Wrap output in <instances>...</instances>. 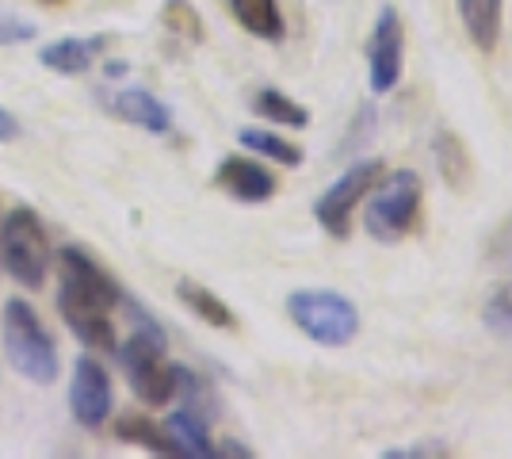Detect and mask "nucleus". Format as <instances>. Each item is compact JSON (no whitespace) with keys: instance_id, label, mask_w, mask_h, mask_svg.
I'll return each mask as SVG.
<instances>
[{"instance_id":"obj_17","label":"nucleus","mask_w":512,"mask_h":459,"mask_svg":"<svg viewBox=\"0 0 512 459\" xmlns=\"http://www.w3.org/2000/svg\"><path fill=\"white\" fill-rule=\"evenodd\" d=\"M253 111L264 115V119H272V123H279V127H291V131H302L310 123V111L302 108L299 100L283 96L279 88H260L253 96Z\"/></svg>"},{"instance_id":"obj_22","label":"nucleus","mask_w":512,"mask_h":459,"mask_svg":"<svg viewBox=\"0 0 512 459\" xmlns=\"http://www.w3.org/2000/svg\"><path fill=\"white\" fill-rule=\"evenodd\" d=\"M482 322H486L493 333H505V337H512V287H501L490 303H486V310H482Z\"/></svg>"},{"instance_id":"obj_6","label":"nucleus","mask_w":512,"mask_h":459,"mask_svg":"<svg viewBox=\"0 0 512 459\" xmlns=\"http://www.w3.org/2000/svg\"><path fill=\"white\" fill-rule=\"evenodd\" d=\"M0 261L8 276L23 287H43L46 268H50V238H46L43 219L31 207H16L0 222Z\"/></svg>"},{"instance_id":"obj_26","label":"nucleus","mask_w":512,"mask_h":459,"mask_svg":"<svg viewBox=\"0 0 512 459\" xmlns=\"http://www.w3.org/2000/svg\"><path fill=\"white\" fill-rule=\"evenodd\" d=\"M12 138H20V123L12 119V111L0 108V142H12Z\"/></svg>"},{"instance_id":"obj_27","label":"nucleus","mask_w":512,"mask_h":459,"mask_svg":"<svg viewBox=\"0 0 512 459\" xmlns=\"http://www.w3.org/2000/svg\"><path fill=\"white\" fill-rule=\"evenodd\" d=\"M119 73H127V62H111L107 66V77H119Z\"/></svg>"},{"instance_id":"obj_9","label":"nucleus","mask_w":512,"mask_h":459,"mask_svg":"<svg viewBox=\"0 0 512 459\" xmlns=\"http://www.w3.org/2000/svg\"><path fill=\"white\" fill-rule=\"evenodd\" d=\"M115 406V394H111V375L104 372L100 360L81 356L77 368H73V383H69V410L77 417V425L85 429H100Z\"/></svg>"},{"instance_id":"obj_10","label":"nucleus","mask_w":512,"mask_h":459,"mask_svg":"<svg viewBox=\"0 0 512 459\" xmlns=\"http://www.w3.org/2000/svg\"><path fill=\"white\" fill-rule=\"evenodd\" d=\"M214 184L241 203H264V199L276 196V176L249 157H226L214 173Z\"/></svg>"},{"instance_id":"obj_24","label":"nucleus","mask_w":512,"mask_h":459,"mask_svg":"<svg viewBox=\"0 0 512 459\" xmlns=\"http://www.w3.org/2000/svg\"><path fill=\"white\" fill-rule=\"evenodd\" d=\"M35 39V23L20 20V16H0V46L31 43Z\"/></svg>"},{"instance_id":"obj_7","label":"nucleus","mask_w":512,"mask_h":459,"mask_svg":"<svg viewBox=\"0 0 512 459\" xmlns=\"http://www.w3.org/2000/svg\"><path fill=\"white\" fill-rule=\"evenodd\" d=\"M379 176H383V161H356V165H348V169L321 192V199L314 203V219L325 226L329 238H337V241L348 238V230H352V211H356L363 203V196L379 184Z\"/></svg>"},{"instance_id":"obj_16","label":"nucleus","mask_w":512,"mask_h":459,"mask_svg":"<svg viewBox=\"0 0 512 459\" xmlns=\"http://www.w3.org/2000/svg\"><path fill=\"white\" fill-rule=\"evenodd\" d=\"M176 295H180V303L188 306L199 322H207V326H214V329H237V314L214 295L211 287L195 284V280H180V284H176Z\"/></svg>"},{"instance_id":"obj_11","label":"nucleus","mask_w":512,"mask_h":459,"mask_svg":"<svg viewBox=\"0 0 512 459\" xmlns=\"http://www.w3.org/2000/svg\"><path fill=\"white\" fill-rule=\"evenodd\" d=\"M111 108H115L119 119H127V123H134V127H142V131L150 134H169L172 127V111L146 88H123L111 100Z\"/></svg>"},{"instance_id":"obj_8","label":"nucleus","mask_w":512,"mask_h":459,"mask_svg":"<svg viewBox=\"0 0 512 459\" xmlns=\"http://www.w3.org/2000/svg\"><path fill=\"white\" fill-rule=\"evenodd\" d=\"M402 66H406V27L398 8L386 4L375 16L371 27V43H367V73H371V92H390L402 81Z\"/></svg>"},{"instance_id":"obj_28","label":"nucleus","mask_w":512,"mask_h":459,"mask_svg":"<svg viewBox=\"0 0 512 459\" xmlns=\"http://www.w3.org/2000/svg\"><path fill=\"white\" fill-rule=\"evenodd\" d=\"M0 222H4V219H0Z\"/></svg>"},{"instance_id":"obj_21","label":"nucleus","mask_w":512,"mask_h":459,"mask_svg":"<svg viewBox=\"0 0 512 459\" xmlns=\"http://www.w3.org/2000/svg\"><path fill=\"white\" fill-rule=\"evenodd\" d=\"M161 23L169 27L172 35H180L184 43H203V35H207L192 0H165V8H161Z\"/></svg>"},{"instance_id":"obj_19","label":"nucleus","mask_w":512,"mask_h":459,"mask_svg":"<svg viewBox=\"0 0 512 459\" xmlns=\"http://www.w3.org/2000/svg\"><path fill=\"white\" fill-rule=\"evenodd\" d=\"M115 433L130 444H142L146 452H157V456H176V448H172V440L165 429H157L153 425V417H142V414H127L119 425H115Z\"/></svg>"},{"instance_id":"obj_15","label":"nucleus","mask_w":512,"mask_h":459,"mask_svg":"<svg viewBox=\"0 0 512 459\" xmlns=\"http://www.w3.org/2000/svg\"><path fill=\"white\" fill-rule=\"evenodd\" d=\"M165 433H169L172 448H176V456H188V459H211L218 456V448H214L211 433H207V421L192 410H180V414H172L165 421Z\"/></svg>"},{"instance_id":"obj_23","label":"nucleus","mask_w":512,"mask_h":459,"mask_svg":"<svg viewBox=\"0 0 512 459\" xmlns=\"http://www.w3.org/2000/svg\"><path fill=\"white\" fill-rule=\"evenodd\" d=\"M486 257H490L493 264H501V268H512V219H505L497 230H493Z\"/></svg>"},{"instance_id":"obj_20","label":"nucleus","mask_w":512,"mask_h":459,"mask_svg":"<svg viewBox=\"0 0 512 459\" xmlns=\"http://www.w3.org/2000/svg\"><path fill=\"white\" fill-rule=\"evenodd\" d=\"M436 161H440V173L451 188H463L470 180V153L463 150V142L455 134H440L436 138Z\"/></svg>"},{"instance_id":"obj_1","label":"nucleus","mask_w":512,"mask_h":459,"mask_svg":"<svg viewBox=\"0 0 512 459\" xmlns=\"http://www.w3.org/2000/svg\"><path fill=\"white\" fill-rule=\"evenodd\" d=\"M62 318L73 329V337L92 352H115V322L111 314L123 306V287L107 276L100 264L88 257L85 249L69 245L62 249Z\"/></svg>"},{"instance_id":"obj_3","label":"nucleus","mask_w":512,"mask_h":459,"mask_svg":"<svg viewBox=\"0 0 512 459\" xmlns=\"http://www.w3.org/2000/svg\"><path fill=\"white\" fill-rule=\"evenodd\" d=\"M119 352V364L127 368V379L134 394L146 402V406H165L172 394L180 391V368L169 364L165 356V333L142 322V326L130 333V341Z\"/></svg>"},{"instance_id":"obj_13","label":"nucleus","mask_w":512,"mask_h":459,"mask_svg":"<svg viewBox=\"0 0 512 459\" xmlns=\"http://www.w3.org/2000/svg\"><path fill=\"white\" fill-rule=\"evenodd\" d=\"M100 46H104L100 35H96V39H77V35H69V39H58V43L43 46V50H39V62H43L46 69H54V73L77 77V73H88V69H92Z\"/></svg>"},{"instance_id":"obj_5","label":"nucleus","mask_w":512,"mask_h":459,"mask_svg":"<svg viewBox=\"0 0 512 459\" xmlns=\"http://www.w3.org/2000/svg\"><path fill=\"white\" fill-rule=\"evenodd\" d=\"M375 196L367 203V234L375 241H402L413 234V226L421 219V203H425V188H421V176L402 169V173H390L383 184L371 188Z\"/></svg>"},{"instance_id":"obj_25","label":"nucleus","mask_w":512,"mask_h":459,"mask_svg":"<svg viewBox=\"0 0 512 459\" xmlns=\"http://www.w3.org/2000/svg\"><path fill=\"white\" fill-rule=\"evenodd\" d=\"M417 456H448L444 444H413V448H386L383 459H417Z\"/></svg>"},{"instance_id":"obj_2","label":"nucleus","mask_w":512,"mask_h":459,"mask_svg":"<svg viewBox=\"0 0 512 459\" xmlns=\"http://www.w3.org/2000/svg\"><path fill=\"white\" fill-rule=\"evenodd\" d=\"M0 337H4L8 364L23 379H31L39 387H50L58 379V345H54V337L46 333L43 318L35 314V306L27 303V299H8L4 303Z\"/></svg>"},{"instance_id":"obj_4","label":"nucleus","mask_w":512,"mask_h":459,"mask_svg":"<svg viewBox=\"0 0 512 459\" xmlns=\"http://www.w3.org/2000/svg\"><path fill=\"white\" fill-rule=\"evenodd\" d=\"M287 314L291 322L325 349H341L352 345L360 333V310L356 303H348L341 291L329 287H302L287 295Z\"/></svg>"},{"instance_id":"obj_18","label":"nucleus","mask_w":512,"mask_h":459,"mask_svg":"<svg viewBox=\"0 0 512 459\" xmlns=\"http://www.w3.org/2000/svg\"><path fill=\"white\" fill-rule=\"evenodd\" d=\"M237 142L245 146V150L260 153V157H268V161H276V165H287V169H295L302 165V150L295 142H287V138H279L272 131H260V127H245V131L237 134Z\"/></svg>"},{"instance_id":"obj_12","label":"nucleus","mask_w":512,"mask_h":459,"mask_svg":"<svg viewBox=\"0 0 512 459\" xmlns=\"http://www.w3.org/2000/svg\"><path fill=\"white\" fill-rule=\"evenodd\" d=\"M459 4V20L463 31L470 35V43L482 54H493V46L501 43V12L505 0H455Z\"/></svg>"},{"instance_id":"obj_14","label":"nucleus","mask_w":512,"mask_h":459,"mask_svg":"<svg viewBox=\"0 0 512 459\" xmlns=\"http://www.w3.org/2000/svg\"><path fill=\"white\" fill-rule=\"evenodd\" d=\"M249 35L264 39V43H279L283 39V12L279 0H222Z\"/></svg>"}]
</instances>
